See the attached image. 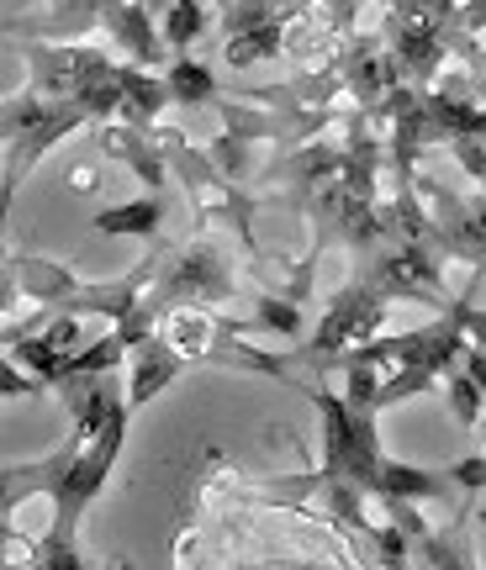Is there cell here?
Here are the masks:
<instances>
[{
	"label": "cell",
	"mask_w": 486,
	"mask_h": 570,
	"mask_svg": "<svg viewBox=\"0 0 486 570\" xmlns=\"http://www.w3.org/2000/svg\"><path fill=\"white\" fill-rule=\"evenodd\" d=\"M381 175H391L386 132L354 106L339 138L323 132L297 142L264 169V185H285V196H264V206L302 212L312 223V254H328L333 244L360 254L381 233Z\"/></svg>",
	"instance_id": "obj_1"
},
{
	"label": "cell",
	"mask_w": 486,
	"mask_h": 570,
	"mask_svg": "<svg viewBox=\"0 0 486 570\" xmlns=\"http://www.w3.org/2000/svg\"><path fill=\"white\" fill-rule=\"evenodd\" d=\"M127 428H133V407L122 402L111 412V423L96 433V439H80L69 433L48 460L38 465H6L0 470V529L17 523V508L42 491L48 508H54V529L42 544L27 550V566L32 570H85V554L75 550V533H80L90 502L106 491L111 470H117V454L127 449Z\"/></svg>",
	"instance_id": "obj_2"
},
{
	"label": "cell",
	"mask_w": 486,
	"mask_h": 570,
	"mask_svg": "<svg viewBox=\"0 0 486 570\" xmlns=\"http://www.w3.org/2000/svg\"><path fill=\"white\" fill-rule=\"evenodd\" d=\"M470 333L455 312H439V323H424L412 333H376L360 348H349L344 365H376L381 386H376V407H402L428 386H439L449 370L460 365Z\"/></svg>",
	"instance_id": "obj_3"
},
{
	"label": "cell",
	"mask_w": 486,
	"mask_h": 570,
	"mask_svg": "<svg viewBox=\"0 0 486 570\" xmlns=\"http://www.w3.org/2000/svg\"><path fill=\"white\" fill-rule=\"evenodd\" d=\"M154 248V285H148V302L143 312L164 323L169 312L181 306H227L243 291V259L227 248V238H217V227L206 233L196 227L191 238H159Z\"/></svg>",
	"instance_id": "obj_4"
},
{
	"label": "cell",
	"mask_w": 486,
	"mask_h": 570,
	"mask_svg": "<svg viewBox=\"0 0 486 570\" xmlns=\"http://www.w3.org/2000/svg\"><path fill=\"white\" fill-rule=\"evenodd\" d=\"M386 312H391V296H386V291L370 281L365 269H354V275L339 285V296L328 302V312L318 317L312 338H307L302 348L281 354L285 386L307 391L312 381H323V375H339L349 348H360L365 338H376V333H381Z\"/></svg>",
	"instance_id": "obj_5"
},
{
	"label": "cell",
	"mask_w": 486,
	"mask_h": 570,
	"mask_svg": "<svg viewBox=\"0 0 486 570\" xmlns=\"http://www.w3.org/2000/svg\"><path fill=\"white\" fill-rule=\"evenodd\" d=\"M96 117L85 111L80 101L69 96H42V90H17L11 101L0 106V138H6V180H0V196L11 202L27 180V169L38 159H48L64 138H75L80 127H90Z\"/></svg>",
	"instance_id": "obj_6"
},
{
	"label": "cell",
	"mask_w": 486,
	"mask_h": 570,
	"mask_svg": "<svg viewBox=\"0 0 486 570\" xmlns=\"http://www.w3.org/2000/svg\"><path fill=\"white\" fill-rule=\"evenodd\" d=\"M307 11V0H217V27H223V59L233 69L264 59H285L291 27Z\"/></svg>",
	"instance_id": "obj_7"
},
{
	"label": "cell",
	"mask_w": 486,
	"mask_h": 570,
	"mask_svg": "<svg viewBox=\"0 0 486 570\" xmlns=\"http://www.w3.org/2000/svg\"><path fill=\"white\" fill-rule=\"evenodd\" d=\"M333 59H339V75H344L349 101L360 106L370 122L381 117V106L407 85L402 59L391 53V42H386L381 32H349V38L333 48Z\"/></svg>",
	"instance_id": "obj_8"
},
{
	"label": "cell",
	"mask_w": 486,
	"mask_h": 570,
	"mask_svg": "<svg viewBox=\"0 0 486 570\" xmlns=\"http://www.w3.org/2000/svg\"><path fill=\"white\" fill-rule=\"evenodd\" d=\"M418 190L428 196V212L445 233V254L470 265V281H486V196H460L428 175H418Z\"/></svg>",
	"instance_id": "obj_9"
},
{
	"label": "cell",
	"mask_w": 486,
	"mask_h": 570,
	"mask_svg": "<svg viewBox=\"0 0 486 570\" xmlns=\"http://www.w3.org/2000/svg\"><path fill=\"white\" fill-rule=\"evenodd\" d=\"M127 0H42L32 11L6 21V38H48V42H85L90 32H111Z\"/></svg>",
	"instance_id": "obj_10"
},
{
	"label": "cell",
	"mask_w": 486,
	"mask_h": 570,
	"mask_svg": "<svg viewBox=\"0 0 486 570\" xmlns=\"http://www.w3.org/2000/svg\"><path fill=\"white\" fill-rule=\"evenodd\" d=\"M96 148H101L106 159L127 164L148 190H164V180H169V159H164L159 127H138V122L111 117V122H96Z\"/></svg>",
	"instance_id": "obj_11"
},
{
	"label": "cell",
	"mask_w": 486,
	"mask_h": 570,
	"mask_svg": "<svg viewBox=\"0 0 486 570\" xmlns=\"http://www.w3.org/2000/svg\"><path fill=\"white\" fill-rule=\"evenodd\" d=\"M54 396H59L64 407H69V423L80 439H96L106 423H111V412L127 402L117 386V370H96V375H64L54 381Z\"/></svg>",
	"instance_id": "obj_12"
},
{
	"label": "cell",
	"mask_w": 486,
	"mask_h": 570,
	"mask_svg": "<svg viewBox=\"0 0 486 570\" xmlns=\"http://www.w3.org/2000/svg\"><path fill=\"white\" fill-rule=\"evenodd\" d=\"M127 370H133V381H127V407L138 412V407H148L159 391L175 386L185 370H196V365H191L181 348L164 338V327H159V333H148L143 344H133V365Z\"/></svg>",
	"instance_id": "obj_13"
},
{
	"label": "cell",
	"mask_w": 486,
	"mask_h": 570,
	"mask_svg": "<svg viewBox=\"0 0 486 570\" xmlns=\"http://www.w3.org/2000/svg\"><path fill=\"white\" fill-rule=\"evenodd\" d=\"M164 212H169L164 190H148V196H138V202H122V206L96 212L90 227H96L101 238H143V244H159L164 238Z\"/></svg>",
	"instance_id": "obj_14"
},
{
	"label": "cell",
	"mask_w": 486,
	"mask_h": 570,
	"mask_svg": "<svg viewBox=\"0 0 486 570\" xmlns=\"http://www.w3.org/2000/svg\"><path fill=\"white\" fill-rule=\"evenodd\" d=\"M164 80H169V101L185 106V111L223 101V90H217V75H212V63L191 59V53H175V59H169V69H164Z\"/></svg>",
	"instance_id": "obj_15"
},
{
	"label": "cell",
	"mask_w": 486,
	"mask_h": 570,
	"mask_svg": "<svg viewBox=\"0 0 486 570\" xmlns=\"http://www.w3.org/2000/svg\"><path fill=\"white\" fill-rule=\"evenodd\" d=\"M254 327H264V333H281V338H297L307 327L302 317V302H291V296H281V291H254V317H243V333H254Z\"/></svg>",
	"instance_id": "obj_16"
},
{
	"label": "cell",
	"mask_w": 486,
	"mask_h": 570,
	"mask_svg": "<svg viewBox=\"0 0 486 570\" xmlns=\"http://www.w3.org/2000/svg\"><path fill=\"white\" fill-rule=\"evenodd\" d=\"M159 21H164V42H169L175 53H191V42L212 27V6H206V0H169V11H164Z\"/></svg>",
	"instance_id": "obj_17"
},
{
	"label": "cell",
	"mask_w": 486,
	"mask_h": 570,
	"mask_svg": "<svg viewBox=\"0 0 486 570\" xmlns=\"http://www.w3.org/2000/svg\"><path fill=\"white\" fill-rule=\"evenodd\" d=\"M445 386H449V417L460 428H482V417H486V386L470 375L466 365H455L445 375Z\"/></svg>",
	"instance_id": "obj_18"
},
{
	"label": "cell",
	"mask_w": 486,
	"mask_h": 570,
	"mask_svg": "<svg viewBox=\"0 0 486 570\" xmlns=\"http://www.w3.org/2000/svg\"><path fill=\"white\" fill-rule=\"evenodd\" d=\"M449 48H455V59H460V85H466L476 101H486V48L476 42V32H466V27L455 21Z\"/></svg>",
	"instance_id": "obj_19"
},
{
	"label": "cell",
	"mask_w": 486,
	"mask_h": 570,
	"mask_svg": "<svg viewBox=\"0 0 486 570\" xmlns=\"http://www.w3.org/2000/svg\"><path fill=\"white\" fill-rule=\"evenodd\" d=\"M21 370H27L21 360H6V365H0V396H6V402H17V396H42V391H48V381H38V375L27 381Z\"/></svg>",
	"instance_id": "obj_20"
},
{
	"label": "cell",
	"mask_w": 486,
	"mask_h": 570,
	"mask_svg": "<svg viewBox=\"0 0 486 570\" xmlns=\"http://www.w3.org/2000/svg\"><path fill=\"white\" fill-rule=\"evenodd\" d=\"M449 475H455V487L466 491V497L486 491V454H470V460H460V465H449Z\"/></svg>",
	"instance_id": "obj_21"
},
{
	"label": "cell",
	"mask_w": 486,
	"mask_h": 570,
	"mask_svg": "<svg viewBox=\"0 0 486 570\" xmlns=\"http://www.w3.org/2000/svg\"><path fill=\"white\" fill-rule=\"evenodd\" d=\"M460 27L482 38V32H486V0H466V6H460Z\"/></svg>",
	"instance_id": "obj_22"
},
{
	"label": "cell",
	"mask_w": 486,
	"mask_h": 570,
	"mask_svg": "<svg viewBox=\"0 0 486 570\" xmlns=\"http://www.w3.org/2000/svg\"><path fill=\"white\" fill-rule=\"evenodd\" d=\"M482 423H486V417H482Z\"/></svg>",
	"instance_id": "obj_23"
}]
</instances>
